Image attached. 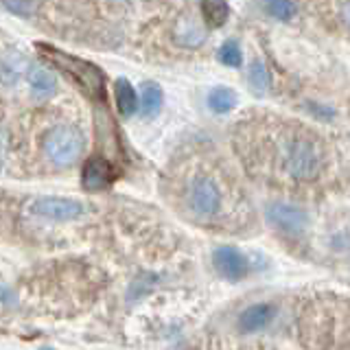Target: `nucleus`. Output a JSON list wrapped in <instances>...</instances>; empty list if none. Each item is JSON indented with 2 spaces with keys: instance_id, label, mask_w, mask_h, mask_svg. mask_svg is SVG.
<instances>
[{
  "instance_id": "1",
  "label": "nucleus",
  "mask_w": 350,
  "mask_h": 350,
  "mask_svg": "<svg viewBox=\"0 0 350 350\" xmlns=\"http://www.w3.org/2000/svg\"><path fill=\"white\" fill-rule=\"evenodd\" d=\"M234 151L256 182L291 195L331 189L339 173L337 151L324 134L269 112H250L239 120Z\"/></svg>"
},
{
  "instance_id": "2",
  "label": "nucleus",
  "mask_w": 350,
  "mask_h": 350,
  "mask_svg": "<svg viewBox=\"0 0 350 350\" xmlns=\"http://www.w3.org/2000/svg\"><path fill=\"white\" fill-rule=\"evenodd\" d=\"M169 197L191 224L219 232H241L252 224V206L234 173L208 153H191L169 171Z\"/></svg>"
},
{
  "instance_id": "3",
  "label": "nucleus",
  "mask_w": 350,
  "mask_h": 350,
  "mask_svg": "<svg viewBox=\"0 0 350 350\" xmlns=\"http://www.w3.org/2000/svg\"><path fill=\"white\" fill-rule=\"evenodd\" d=\"M40 149L44 158L51 162L55 169H68L83 156L85 136L81 127L70 120H59L42 131Z\"/></svg>"
},
{
  "instance_id": "4",
  "label": "nucleus",
  "mask_w": 350,
  "mask_h": 350,
  "mask_svg": "<svg viewBox=\"0 0 350 350\" xmlns=\"http://www.w3.org/2000/svg\"><path fill=\"white\" fill-rule=\"evenodd\" d=\"M267 221L287 237H300L309 228V213L300 206H293L287 202H273L267 206Z\"/></svg>"
},
{
  "instance_id": "5",
  "label": "nucleus",
  "mask_w": 350,
  "mask_h": 350,
  "mask_svg": "<svg viewBox=\"0 0 350 350\" xmlns=\"http://www.w3.org/2000/svg\"><path fill=\"white\" fill-rule=\"evenodd\" d=\"M306 3L328 31L350 40V0H306Z\"/></svg>"
},
{
  "instance_id": "6",
  "label": "nucleus",
  "mask_w": 350,
  "mask_h": 350,
  "mask_svg": "<svg viewBox=\"0 0 350 350\" xmlns=\"http://www.w3.org/2000/svg\"><path fill=\"white\" fill-rule=\"evenodd\" d=\"M31 213L53 219V221H75V219L83 217L85 208L77 200H66V197H38L31 204Z\"/></svg>"
},
{
  "instance_id": "7",
  "label": "nucleus",
  "mask_w": 350,
  "mask_h": 350,
  "mask_svg": "<svg viewBox=\"0 0 350 350\" xmlns=\"http://www.w3.org/2000/svg\"><path fill=\"white\" fill-rule=\"evenodd\" d=\"M215 269L219 271V276H224L226 280H241L247 276L250 271V260L245 258L243 252H239L232 245H221L215 250L213 254Z\"/></svg>"
},
{
  "instance_id": "8",
  "label": "nucleus",
  "mask_w": 350,
  "mask_h": 350,
  "mask_svg": "<svg viewBox=\"0 0 350 350\" xmlns=\"http://www.w3.org/2000/svg\"><path fill=\"white\" fill-rule=\"evenodd\" d=\"M114 178H116L114 167L101 156H94L83 164L81 184L85 191H105L112 186Z\"/></svg>"
},
{
  "instance_id": "9",
  "label": "nucleus",
  "mask_w": 350,
  "mask_h": 350,
  "mask_svg": "<svg viewBox=\"0 0 350 350\" xmlns=\"http://www.w3.org/2000/svg\"><path fill=\"white\" fill-rule=\"evenodd\" d=\"M273 317H276V306L271 302L252 304L245 311H241V315H239V331L243 335L260 333L273 322Z\"/></svg>"
},
{
  "instance_id": "10",
  "label": "nucleus",
  "mask_w": 350,
  "mask_h": 350,
  "mask_svg": "<svg viewBox=\"0 0 350 350\" xmlns=\"http://www.w3.org/2000/svg\"><path fill=\"white\" fill-rule=\"evenodd\" d=\"M114 98H116L118 112L123 114L125 118L136 114V109H138V96H136L134 85H131L127 79H118L114 83Z\"/></svg>"
},
{
  "instance_id": "11",
  "label": "nucleus",
  "mask_w": 350,
  "mask_h": 350,
  "mask_svg": "<svg viewBox=\"0 0 350 350\" xmlns=\"http://www.w3.org/2000/svg\"><path fill=\"white\" fill-rule=\"evenodd\" d=\"M162 103H164V94H162V88L158 83H151L147 81L142 85V96H140V112L145 118H151V116H158L160 109H162Z\"/></svg>"
},
{
  "instance_id": "12",
  "label": "nucleus",
  "mask_w": 350,
  "mask_h": 350,
  "mask_svg": "<svg viewBox=\"0 0 350 350\" xmlns=\"http://www.w3.org/2000/svg\"><path fill=\"white\" fill-rule=\"evenodd\" d=\"M234 105H237V94H234V90H230L226 85L213 88L211 94H208V107H211L215 114L232 112Z\"/></svg>"
},
{
  "instance_id": "13",
  "label": "nucleus",
  "mask_w": 350,
  "mask_h": 350,
  "mask_svg": "<svg viewBox=\"0 0 350 350\" xmlns=\"http://www.w3.org/2000/svg\"><path fill=\"white\" fill-rule=\"evenodd\" d=\"M202 14H204V22L208 27L219 29L226 25L230 9L224 0H202Z\"/></svg>"
},
{
  "instance_id": "14",
  "label": "nucleus",
  "mask_w": 350,
  "mask_h": 350,
  "mask_svg": "<svg viewBox=\"0 0 350 350\" xmlns=\"http://www.w3.org/2000/svg\"><path fill=\"white\" fill-rule=\"evenodd\" d=\"M29 79H31V90L38 96H49L55 90V85H57V79L46 68H33Z\"/></svg>"
},
{
  "instance_id": "15",
  "label": "nucleus",
  "mask_w": 350,
  "mask_h": 350,
  "mask_svg": "<svg viewBox=\"0 0 350 350\" xmlns=\"http://www.w3.org/2000/svg\"><path fill=\"white\" fill-rule=\"evenodd\" d=\"M265 11L276 20H282V22H289L298 16V5H295V0H265Z\"/></svg>"
},
{
  "instance_id": "16",
  "label": "nucleus",
  "mask_w": 350,
  "mask_h": 350,
  "mask_svg": "<svg viewBox=\"0 0 350 350\" xmlns=\"http://www.w3.org/2000/svg\"><path fill=\"white\" fill-rule=\"evenodd\" d=\"M25 66L27 62L20 57V55H9V57L3 62V66H0V77H3L5 83H16L22 72H25Z\"/></svg>"
},
{
  "instance_id": "17",
  "label": "nucleus",
  "mask_w": 350,
  "mask_h": 350,
  "mask_svg": "<svg viewBox=\"0 0 350 350\" xmlns=\"http://www.w3.org/2000/svg\"><path fill=\"white\" fill-rule=\"evenodd\" d=\"M250 83H252V88H254L256 92L269 90L271 77H269L267 66L262 62H252V66H250Z\"/></svg>"
},
{
  "instance_id": "18",
  "label": "nucleus",
  "mask_w": 350,
  "mask_h": 350,
  "mask_svg": "<svg viewBox=\"0 0 350 350\" xmlns=\"http://www.w3.org/2000/svg\"><path fill=\"white\" fill-rule=\"evenodd\" d=\"M219 62L224 66H230V68H239L243 64V53H241V46L234 40H228L221 44V49H219Z\"/></svg>"
},
{
  "instance_id": "19",
  "label": "nucleus",
  "mask_w": 350,
  "mask_h": 350,
  "mask_svg": "<svg viewBox=\"0 0 350 350\" xmlns=\"http://www.w3.org/2000/svg\"><path fill=\"white\" fill-rule=\"evenodd\" d=\"M42 350H53V348H42Z\"/></svg>"
}]
</instances>
